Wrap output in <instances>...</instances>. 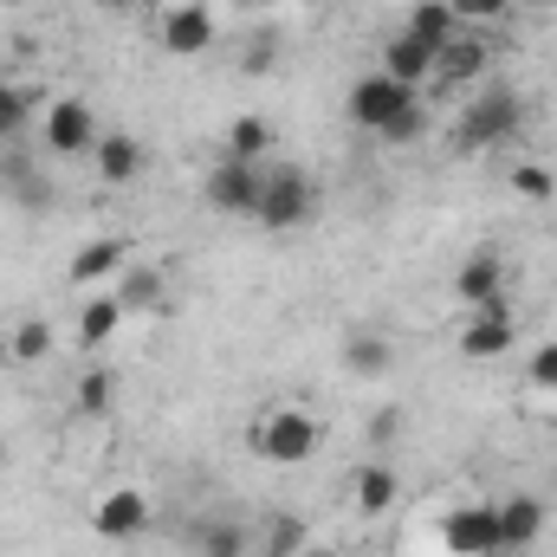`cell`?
<instances>
[{
	"instance_id": "obj_1",
	"label": "cell",
	"mask_w": 557,
	"mask_h": 557,
	"mask_svg": "<svg viewBox=\"0 0 557 557\" xmlns=\"http://www.w3.org/2000/svg\"><path fill=\"white\" fill-rule=\"evenodd\" d=\"M318 441H324V428H318L311 409H298V403H273L267 416H253V428H247V447L267 467H305L318 454Z\"/></svg>"
},
{
	"instance_id": "obj_2",
	"label": "cell",
	"mask_w": 557,
	"mask_h": 557,
	"mask_svg": "<svg viewBox=\"0 0 557 557\" xmlns=\"http://www.w3.org/2000/svg\"><path fill=\"white\" fill-rule=\"evenodd\" d=\"M519 131H525V98H519L512 85H486V91H473V104L460 111L454 143H460V149H499V143H512Z\"/></svg>"
},
{
	"instance_id": "obj_3",
	"label": "cell",
	"mask_w": 557,
	"mask_h": 557,
	"mask_svg": "<svg viewBox=\"0 0 557 557\" xmlns=\"http://www.w3.org/2000/svg\"><path fill=\"white\" fill-rule=\"evenodd\" d=\"M311 208H318V188H311L305 169H292V162L267 169V182H260V208H253V221H260L267 234H292V227H305Z\"/></svg>"
},
{
	"instance_id": "obj_4",
	"label": "cell",
	"mask_w": 557,
	"mask_h": 557,
	"mask_svg": "<svg viewBox=\"0 0 557 557\" xmlns=\"http://www.w3.org/2000/svg\"><path fill=\"white\" fill-rule=\"evenodd\" d=\"M156 46L169 59H208L214 52V13L201 0H162L156 7Z\"/></svg>"
},
{
	"instance_id": "obj_5",
	"label": "cell",
	"mask_w": 557,
	"mask_h": 557,
	"mask_svg": "<svg viewBox=\"0 0 557 557\" xmlns=\"http://www.w3.org/2000/svg\"><path fill=\"white\" fill-rule=\"evenodd\" d=\"M421 91H409V85H396L389 72H363L357 85H350V98H344V111H350V124L357 131H370V137H383L409 104H416Z\"/></svg>"
},
{
	"instance_id": "obj_6",
	"label": "cell",
	"mask_w": 557,
	"mask_h": 557,
	"mask_svg": "<svg viewBox=\"0 0 557 557\" xmlns=\"http://www.w3.org/2000/svg\"><path fill=\"white\" fill-rule=\"evenodd\" d=\"M512 344H519V318H512V305H506V298H493V305H473V311H467V324H460V337H454V350H460L467 363L506 357Z\"/></svg>"
},
{
	"instance_id": "obj_7",
	"label": "cell",
	"mask_w": 557,
	"mask_h": 557,
	"mask_svg": "<svg viewBox=\"0 0 557 557\" xmlns=\"http://www.w3.org/2000/svg\"><path fill=\"white\" fill-rule=\"evenodd\" d=\"M441 545H447V557H499V499L454 506L441 519Z\"/></svg>"
},
{
	"instance_id": "obj_8",
	"label": "cell",
	"mask_w": 557,
	"mask_h": 557,
	"mask_svg": "<svg viewBox=\"0 0 557 557\" xmlns=\"http://www.w3.org/2000/svg\"><path fill=\"white\" fill-rule=\"evenodd\" d=\"M39 131H46V149H52V156H72V162L91 156L98 137H104V131H98V111H91L85 98H52L46 117H39Z\"/></svg>"
},
{
	"instance_id": "obj_9",
	"label": "cell",
	"mask_w": 557,
	"mask_h": 557,
	"mask_svg": "<svg viewBox=\"0 0 557 557\" xmlns=\"http://www.w3.org/2000/svg\"><path fill=\"white\" fill-rule=\"evenodd\" d=\"M260 182H267L260 162H234V156H221V162L208 169L201 195H208L214 214H253V208H260Z\"/></svg>"
},
{
	"instance_id": "obj_10",
	"label": "cell",
	"mask_w": 557,
	"mask_h": 557,
	"mask_svg": "<svg viewBox=\"0 0 557 557\" xmlns=\"http://www.w3.org/2000/svg\"><path fill=\"white\" fill-rule=\"evenodd\" d=\"M149 499H143V486H111L98 506H91V532L98 539H111V545H137L149 539Z\"/></svg>"
},
{
	"instance_id": "obj_11",
	"label": "cell",
	"mask_w": 557,
	"mask_h": 557,
	"mask_svg": "<svg viewBox=\"0 0 557 557\" xmlns=\"http://www.w3.org/2000/svg\"><path fill=\"white\" fill-rule=\"evenodd\" d=\"M143 169H149V149H143V137H131V131H104L98 149H91V175H98L104 188H131V182H143Z\"/></svg>"
},
{
	"instance_id": "obj_12",
	"label": "cell",
	"mask_w": 557,
	"mask_h": 557,
	"mask_svg": "<svg viewBox=\"0 0 557 557\" xmlns=\"http://www.w3.org/2000/svg\"><path fill=\"white\" fill-rule=\"evenodd\" d=\"M454 298L473 311V305H493V298H506V260L493 253V247H480V253H467L460 260V273H454Z\"/></svg>"
},
{
	"instance_id": "obj_13",
	"label": "cell",
	"mask_w": 557,
	"mask_h": 557,
	"mask_svg": "<svg viewBox=\"0 0 557 557\" xmlns=\"http://www.w3.org/2000/svg\"><path fill=\"white\" fill-rule=\"evenodd\" d=\"M545 499L539 493H512V499H499V552H532L539 545V532H545Z\"/></svg>"
},
{
	"instance_id": "obj_14",
	"label": "cell",
	"mask_w": 557,
	"mask_h": 557,
	"mask_svg": "<svg viewBox=\"0 0 557 557\" xmlns=\"http://www.w3.org/2000/svg\"><path fill=\"white\" fill-rule=\"evenodd\" d=\"M396 493H403V480H396L389 460H363V467L350 473V506H357L363 519H383V512L396 506Z\"/></svg>"
},
{
	"instance_id": "obj_15",
	"label": "cell",
	"mask_w": 557,
	"mask_h": 557,
	"mask_svg": "<svg viewBox=\"0 0 557 557\" xmlns=\"http://www.w3.org/2000/svg\"><path fill=\"white\" fill-rule=\"evenodd\" d=\"M376 72H389L396 85L421 91V85L434 78V52H428L421 39H409V33H389V39H383V59H376Z\"/></svg>"
},
{
	"instance_id": "obj_16",
	"label": "cell",
	"mask_w": 557,
	"mask_h": 557,
	"mask_svg": "<svg viewBox=\"0 0 557 557\" xmlns=\"http://www.w3.org/2000/svg\"><path fill=\"white\" fill-rule=\"evenodd\" d=\"M403 33L421 39V46L441 59V52L460 39V20H454V7H447V0H416V7H409V20H403Z\"/></svg>"
},
{
	"instance_id": "obj_17",
	"label": "cell",
	"mask_w": 557,
	"mask_h": 557,
	"mask_svg": "<svg viewBox=\"0 0 557 557\" xmlns=\"http://www.w3.org/2000/svg\"><path fill=\"white\" fill-rule=\"evenodd\" d=\"M117 331H124V305H117V292H98V298H85V311H78V324H72L78 350H104Z\"/></svg>"
},
{
	"instance_id": "obj_18",
	"label": "cell",
	"mask_w": 557,
	"mask_h": 557,
	"mask_svg": "<svg viewBox=\"0 0 557 557\" xmlns=\"http://www.w3.org/2000/svg\"><path fill=\"white\" fill-rule=\"evenodd\" d=\"M389 363H396V344L383 337V331H344V370L350 376H389Z\"/></svg>"
},
{
	"instance_id": "obj_19",
	"label": "cell",
	"mask_w": 557,
	"mask_h": 557,
	"mask_svg": "<svg viewBox=\"0 0 557 557\" xmlns=\"http://www.w3.org/2000/svg\"><path fill=\"white\" fill-rule=\"evenodd\" d=\"M486 59H493V52H486V39H467V33H460V39L434 59V78H441V85H480Z\"/></svg>"
},
{
	"instance_id": "obj_20",
	"label": "cell",
	"mask_w": 557,
	"mask_h": 557,
	"mask_svg": "<svg viewBox=\"0 0 557 557\" xmlns=\"http://www.w3.org/2000/svg\"><path fill=\"white\" fill-rule=\"evenodd\" d=\"M131 267V247L124 240H91L72 253V285H98V278H117Z\"/></svg>"
},
{
	"instance_id": "obj_21",
	"label": "cell",
	"mask_w": 557,
	"mask_h": 557,
	"mask_svg": "<svg viewBox=\"0 0 557 557\" xmlns=\"http://www.w3.org/2000/svg\"><path fill=\"white\" fill-rule=\"evenodd\" d=\"M267 149H273V124H267L260 111L234 117L227 137H221V156H234V162H267Z\"/></svg>"
},
{
	"instance_id": "obj_22",
	"label": "cell",
	"mask_w": 557,
	"mask_h": 557,
	"mask_svg": "<svg viewBox=\"0 0 557 557\" xmlns=\"http://www.w3.org/2000/svg\"><path fill=\"white\" fill-rule=\"evenodd\" d=\"M111 409H117V376H111V370H85V376L72 383V416L104 421Z\"/></svg>"
},
{
	"instance_id": "obj_23",
	"label": "cell",
	"mask_w": 557,
	"mask_h": 557,
	"mask_svg": "<svg viewBox=\"0 0 557 557\" xmlns=\"http://www.w3.org/2000/svg\"><path fill=\"white\" fill-rule=\"evenodd\" d=\"M52 324L46 318H20L13 331H7V363H20V370H33V363H46L52 357Z\"/></svg>"
},
{
	"instance_id": "obj_24",
	"label": "cell",
	"mask_w": 557,
	"mask_h": 557,
	"mask_svg": "<svg viewBox=\"0 0 557 557\" xmlns=\"http://www.w3.org/2000/svg\"><path fill=\"white\" fill-rule=\"evenodd\" d=\"M124 285H117V305H124V318H143V311H156L162 305V273L156 267H124Z\"/></svg>"
},
{
	"instance_id": "obj_25",
	"label": "cell",
	"mask_w": 557,
	"mask_h": 557,
	"mask_svg": "<svg viewBox=\"0 0 557 557\" xmlns=\"http://www.w3.org/2000/svg\"><path fill=\"white\" fill-rule=\"evenodd\" d=\"M195 552L201 557H247V525L240 519H208L195 532Z\"/></svg>"
},
{
	"instance_id": "obj_26",
	"label": "cell",
	"mask_w": 557,
	"mask_h": 557,
	"mask_svg": "<svg viewBox=\"0 0 557 557\" xmlns=\"http://www.w3.org/2000/svg\"><path fill=\"white\" fill-rule=\"evenodd\" d=\"M506 188H512L519 201H539V208H545V201L557 195V175L545 169V162H512V175H506Z\"/></svg>"
},
{
	"instance_id": "obj_27",
	"label": "cell",
	"mask_w": 557,
	"mask_h": 557,
	"mask_svg": "<svg viewBox=\"0 0 557 557\" xmlns=\"http://www.w3.org/2000/svg\"><path fill=\"white\" fill-rule=\"evenodd\" d=\"M33 124V91L0 78V143H20V131Z\"/></svg>"
},
{
	"instance_id": "obj_28",
	"label": "cell",
	"mask_w": 557,
	"mask_h": 557,
	"mask_svg": "<svg viewBox=\"0 0 557 557\" xmlns=\"http://www.w3.org/2000/svg\"><path fill=\"white\" fill-rule=\"evenodd\" d=\"M305 539H311L305 519H298V512H278L273 525H267V557H298L305 552Z\"/></svg>"
},
{
	"instance_id": "obj_29",
	"label": "cell",
	"mask_w": 557,
	"mask_h": 557,
	"mask_svg": "<svg viewBox=\"0 0 557 557\" xmlns=\"http://www.w3.org/2000/svg\"><path fill=\"white\" fill-rule=\"evenodd\" d=\"M447 7H454L460 26H499V20H512V0H447Z\"/></svg>"
},
{
	"instance_id": "obj_30",
	"label": "cell",
	"mask_w": 557,
	"mask_h": 557,
	"mask_svg": "<svg viewBox=\"0 0 557 557\" xmlns=\"http://www.w3.org/2000/svg\"><path fill=\"white\" fill-rule=\"evenodd\" d=\"M525 383H532V389H545V396H557V337L532 350V363H525Z\"/></svg>"
},
{
	"instance_id": "obj_31",
	"label": "cell",
	"mask_w": 557,
	"mask_h": 557,
	"mask_svg": "<svg viewBox=\"0 0 557 557\" xmlns=\"http://www.w3.org/2000/svg\"><path fill=\"white\" fill-rule=\"evenodd\" d=\"M273 59H278V33L267 26V33H260V39L247 46V59H240V72H253V78H267V72H273Z\"/></svg>"
},
{
	"instance_id": "obj_32",
	"label": "cell",
	"mask_w": 557,
	"mask_h": 557,
	"mask_svg": "<svg viewBox=\"0 0 557 557\" xmlns=\"http://www.w3.org/2000/svg\"><path fill=\"white\" fill-rule=\"evenodd\" d=\"M421 131H428V104H409V111H403V117H396V124H389V131H383V143H416Z\"/></svg>"
},
{
	"instance_id": "obj_33",
	"label": "cell",
	"mask_w": 557,
	"mask_h": 557,
	"mask_svg": "<svg viewBox=\"0 0 557 557\" xmlns=\"http://www.w3.org/2000/svg\"><path fill=\"white\" fill-rule=\"evenodd\" d=\"M512 7H532V13H557V0H512Z\"/></svg>"
},
{
	"instance_id": "obj_34",
	"label": "cell",
	"mask_w": 557,
	"mask_h": 557,
	"mask_svg": "<svg viewBox=\"0 0 557 557\" xmlns=\"http://www.w3.org/2000/svg\"><path fill=\"white\" fill-rule=\"evenodd\" d=\"M98 7H104V13H131L137 0H98Z\"/></svg>"
},
{
	"instance_id": "obj_35",
	"label": "cell",
	"mask_w": 557,
	"mask_h": 557,
	"mask_svg": "<svg viewBox=\"0 0 557 557\" xmlns=\"http://www.w3.org/2000/svg\"><path fill=\"white\" fill-rule=\"evenodd\" d=\"M298 557H331V552H324V545H305V552H298Z\"/></svg>"
},
{
	"instance_id": "obj_36",
	"label": "cell",
	"mask_w": 557,
	"mask_h": 557,
	"mask_svg": "<svg viewBox=\"0 0 557 557\" xmlns=\"http://www.w3.org/2000/svg\"><path fill=\"white\" fill-rule=\"evenodd\" d=\"M0 7H33V0H0Z\"/></svg>"
},
{
	"instance_id": "obj_37",
	"label": "cell",
	"mask_w": 557,
	"mask_h": 557,
	"mask_svg": "<svg viewBox=\"0 0 557 557\" xmlns=\"http://www.w3.org/2000/svg\"><path fill=\"white\" fill-rule=\"evenodd\" d=\"M240 7H260V0H240Z\"/></svg>"
}]
</instances>
